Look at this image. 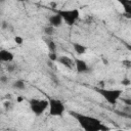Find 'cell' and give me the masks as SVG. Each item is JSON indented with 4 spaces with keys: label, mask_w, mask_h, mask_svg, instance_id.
<instances>
[{
    "label": "cell",
    "mask_w": 131,
    "mask_h": 131,
    "mask_svg": "<svg viewBox=\"0 0 131 131\" xmlns=\"http://www.w3.org/2000/svg\"><path fill=\"white\" fill-rule=\"evenodd\" d=\"M4 106H5V108L7 110L8 107H10V106H11V103H10L9 101H5V102H4Z\"/></svg>",
    "instance_id": "19"
},
{
    "label": "cell",
    "mask_w": 131,
    "mask_h": 131,
    "mask_svg": "<svg viewBox=\"0 0 131 131\" xmlns=\"http://www.w3.org/2000/svg\"><path fill=\"white\" fill-rule=\"evenodd\" d=\"M0 62H2V61H1V57H0Z\"/></svg>",
    "instance_id": "24"
},
{
    "label": "cell",
    "mask_w": 131,
    "mask_h": 131,
    "mask_svg": "<svg viewBox=\"0 0 131 131\" xmlns=\"http://www.w3.org/2000/svg\"><path fill=\"white\" fill-rule=\"evenodd\" d=\"M48 21H49V25L53 26L54 28H59V27H61V25H62V23H63L61 16H60L58 13H56V12L48 17Z\"/></svg>",
    "instance_id": "9"
},
{
    "label": "cell",
    "mask_w": 131,
    "mask_h": 131,
    "mask_svg": "<svg viewBox=\"0 0 131 131\" xmlns=\"http://www.w3.org/2000/svg\"><path fill=\"white\" fill-rule=\"evenodd\" d=\"M72 117L76 119V121L79 123L80 127L85 131H106L110 130L107 126H105L99 119L87 116L84 114H80L77 112H70Z\"/></svg>",
    "instance_id": "1"
},
{
    "label": "cell",
    "mask_w": 131,
    "mask_h": 131,
    "mask_svg": "<svg viewBox=\"0 0 131 131\" xmlns=\"http://www.w3.org/2000/svg\"><path fill=\"white\" fill-rule=\"evenodd\" d=\"M30 108L36 116H41L48 108V99L32 98L29 100Z\"/></svg>",
    "instance_id": "5"
},
{
    "label": "cell",
    "mask_w": 131,
    "mask_h": 131,
    "mask_svg": "<svg viewBox=\"0 0 131 131\" xmlns=\"http://www.w3.org/2000/svg\"><path fill=\"white\" fill-rule=\"evenodd\" d=\"M0 57H1V61L2 62H12L14 59V54L6 49H0Z\"/></svg>",
    "instance_id": "8"
},
{
    "label": "cell",
    "mask_w": 131,
    "mask_h": 131,
    "mask_svg": "<svg viewBox=\"0 0 131 131\" xmlns=\"http://www.w3.org/2000/svg\"><path fill=\"white\" fill-rule=\"evenodd\" d=\"M6 69H7V71H8V72H12V71L14 70V67H13V66H7V67H6Z\"/></svg>",
    "instance_id": "20"
},
{
    "label": "cell",
    "mask_w": 131,
    "mask_h": 131,
    "mask_svg": "<svg viewBox=\"0 0 131 131\" xmlns=\"http://www.w3.org/2000/svg\"><path fill=\"white\" fill-rule=\"evenodd\" d=\"M12 86H13L14 88H16V89H25L26 84H25V82H24L23 80H16V81L13 82Z\"/></svg>",
    "instance_id": "14"
},
{
    "label": "cell",
    "mask_w": 131,
    "mask_h": 131,
    "mask_svg": "<svg viewBox=\"0 0 131 131\" xmlns=\"http://www.w3.org/2000/svg\"><path fill=\"white\" fill-rule=\"evenodd\" d=\"M66 112L63 102L58 98L48 99V113L51 117H61Z\"/></svg>",
    "instance_id": "4"
},
{
    "label": "cell",
    "mask_w": 131,
    "mask_h": 131,
    "mask_svg": "<svg viewBox=\"0 0 131 131\" xmlns=\"http://www.w3.org/2000/svg\"><path fill=\"white\" fill-rule=\"evenodd\" d=\"M14 42H15L17 45H21V44L24 43V39H23V37H21V36L16 35V36L14 37Z\"/></svg>",
    "instance_id": "15"
},
{
    "label": "cell",
    "mask_w": 131,
    "mask_h": 131,
    "mask_svg": "<svg viewBox=\"0 0 131 131\" xmlns=\"http://www.w3.org/2000/svg\"><path fill=\"white\" fill-rule=\"evenodd\" d=\"M0 80H1V81H3L2 83H5V82L7 81V78H6V77H1V78H0Z\"/></svg>",
    "instance_id": "22"
},
{
    "label": "cell",
    "mask_w": 131,
    "mask_h": 131,
    "mask_svg": "<svg viewBox=\"0 0 131 131\" xmlns=\"http://www.w3.org/2000/svg\"><path fill=\"white\" fill-rule=\"evenodd\" d=\"M122 84H123L124 86H129V85H130V80H129L128 78L123 79V80H122Z\"/></svg>",
    "instance_id": "18"
},
{
    "label": "cell",
    "mask_w": 131,
    "mask_h": 131,
    "mask_svg": "<svg viewBox=\"0 0 131 131\" xmlns=\"http://www.w3.org/2000/svg\"><path fill=\"white\" fill-rule=\"evenodd\" d=\"M74 62H75V69L78 73L83 74V73H87L89 71V66L85 60H83L81 58H74Z\"/></svg>",
    "instance_id": "7"
},
{
    "label": "cell",
    "mask_w": 131,
    "mask_h": 131,
    "mask_svg": "<svg viewBox=\"0 0 131 131\" xmlns=\"http://www.w3.org/2000/svg\"><path fill=\"white\" fill-rule=\"evenodd\" d=\"M23 100H24V97H23V96H18V97H17V99H16V101H17V102H21Z\"/></svg>",
    "instance_id": "21"
},
{
    "label": "cell",
    "mask_w": 131,
    "mask_h": 131,
    "mask_svg": "<svg viewBox=\"0 0 131 131\" xmlns=\"http://www.w3.org/2000/svg\"><path fill=\"white\" fill-rule=\"evenodd\" d=\"M118 2L124 8V15H126L127 18H130L131 17V0H118Z\"/></svg>",
    "instance_id": "10"
},
{
    "label": "cell",
    "mask_w": 131,
    "mask_h": 131,
    "mask_svg": "<svg viewBox=\"0 0 131 131\" xmlns=\"http://www.w3.org/2000/svg\"><path fill=\"white\" fill-rule=\"evenodd\" d=\"M55 29L56 28H54L53 26H51V25H47V26H45L44 27V34L46 35V36H52L54 33H55Z\"/></svg>",
    "instance_id": "12"
},
{
    "label": "cell",
    "mask_w": 131,
    "mask_h": 131,
    "mask_svg": "<svg viewBox=\"0 0 131 131\" xmlns=\"http://www.w3.org/2000/svg\"><path fill=\"white\" fill-rule=\"evenodd\" d=\"M17 1H20V2H23V1H26V0H17Z\"/></svg>",
    "instance_id": "23"
},
{
    "label": "cell",
    "mask_w": 131,
    "mask_h": 131,
    "mask_svg": "<svg viewBox=\"0 0 131 131\" xmlns=\"http://www.w3.org/2000/svg\"><path fill=\"white\" fill-rule=\"evenodd\" d=\"M48 56H49V59H50V60H52V61H56V58H57L56 53H50V52H49Z\"/></svg>",
    "instance_id": "16"
},
{
    "label": "cell",
    "mask_w": 131,
    "mask_h": 131,
    "mask_svg": "<svg viewBox=\"0 0 131 131\" xmlns=\"http://www.w3.org/2000/svg\"><path fill=\"white\" fill-rule=\"evenodd\" d=\"M46 44H47V47L50 53H56V44L53 40H47Z\"/></svg>",
    "instance_id": "13"
},
{
    "label": "cell",
    "mask_w": 131,
    "mask_h": 131,
    "mask_svg": "<svg viewBox=\"0 0 131 131\" xmlns=\"http://www.w3.org/2000/svg\"><path fill=\"white\" fill-rule=\"evenodd\" d=\"M56 61H57L58 63H60L61 66H63L64 68L69 69V70H74V69H75V62H74V59L71 58L70 56H67V55H60V56H57Z\"/></svg>",
    "instance_id": "6"
},
{
    "label": "cell",
    "mask_w": 131,
    "mask_h": 131,
    "mask_svg": "<svg viewBox=\"0 0 131 131\" xmlns=\"http://www.w3.org/2000/svg\"><path fill=\"white\" fill-rule=\"evenodd\" d=\"M56 13H58L63 23H66L68 26H74L77 20L80 17V11L77 8H73V9H56L55 10Z\"/></svg>",
    "instance_id": "3"
},
{
    "label": "cell",
    "mask_w": 131,
    "mask_h": 131,
    "mask_svg": "<svg viewBox=\"0 0 131 131\" xmlns=\"http://www.w3.org/2000/svg\"><path fill=\"white\" fill-rule=\"evenodd\" d=\"M95 91L111 105L117 104V102L121 99L123 94V90L121 89H114V88H95Z\"/></svg>",
    "instance_id": "2"
},
{
    "label": "cell",
    "mask_w": 131,
    "mask_h": 131,
    "mask_svg": "<svg viewBox=\"0 0 131 131\" xmlns=\"http://www.w3.org/2000/svg\"><path fill=\"white\" fill-rule=\"evenodd\" d=\"M123 66L126 67V68H130V66H131V61H130L129 59H125V60H123Z\"/></svg>",
    "instance_id": "17"
},
{
    "label": "cell",
    "mask_w": 131,
    "mask_h": 131,
    "mask_svg": "<svg viewBox=\"0 0 131 131\" xmlns=\"http://www.w3.org/2000/svg\"><path fill=\"white\" fill-rule=\"evenodd\" d=\"M73 48L78 55H83L87 51V46H85L84 44L78 43V42H73Z\"/></svg>",
    "instance_id": "11"
}]
</instances>
